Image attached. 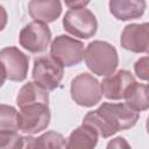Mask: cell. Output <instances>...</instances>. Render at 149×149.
<instances>
[{
    "mask_svg": "<svg viewBox=\"0 0 149 149\" xmlns=\"http://www.w3.org/2000/svg\"><path fill=\"white\" fill-rule=\"evenodd\" d=\"M146 128H147V132H148V134H149V116H148V119H147V123H146Z\"/></svg>",
    "mask_w": 149,
    "mask_h": 149,
    "instance_id": "obj_22",
    "label": "cell"
},
{
    "mask_svg": "<svg viewBox=\"0 0 149 149\" xmlns=\"http://www.w3.org/2000/svg\"><path fill=\"white\" fill-rule=\"evenodd\" d=\"M136 83L134 76L127 70H119L115 73L106 76L101 81L102 94L109 100L126 99L129 90Z\"/></svg>",
    "mask_w": 149,
    "mask_h": 149,
    "instance_id": "obj_11",
    "label": "cell"
},
{
    "mask_svg": "<svg viewBox=\"0 0 149 149\" xmlns=\"http://www.w3.org/2000/svg\"><path fill=\"white\" fill-rule=\"evenodd\" d=\"M126 104L137 112L149 109V85L135 83L126 97Z\"/></svg>",
    "mask_w": 149,
    "mask_h": 149,
    "instance_id": "obj_16",
    "label": "cell"
},
{
    "mask_svg": "<svg viewBox=\"0 0 149 149\" xmlns=\"http://www.w3.org/2000/svg\"><path fill=\"white\" fill-rule=\"evenodd\" d=\"M134 71L141 80L149 81V56L140 57L134 64Z\"/></svg>",
    "mask_w": 149,
    "mask_h": 149,
    "instance_id": "obj_19",
    "label": "cell"
},
{
    "mask_svg": "<svg viewBox=\"0 0 149 149\" xmlns=\"http://www.w3.org/2000/svg\"><path fill=\"white\" fill-rule=\"evenodd\" d=\"M51 41V31L47 23L33 21L26 24L19 35L20 45L31 54L42 52Z\"/></svg>",
    "mask_w": 149,
    "mask_h": 149,
    "instance_id": "obj_9",
    "label": "cell"
},
{
    "mask_svg": "<svg viewBox=\"0 0 149 149\" xmlns=\"http://www.w3.org/2000/svg\"><path fill=\"white\" fill-rule=\"evenodd\" d=\"M2 66V83L8 79L12 81H23L29 69V57L16 47H6L0 51Z\"/></svg>",
    "mask_w": 149,
    "mask_h": 149,
    "instance_id": "obj_8",
    "label": "cell"
},
{
    "mask_svg": "<svg viewBox=\"0 0 149 149\" xmlns=\"http://www.w3.org/2000/svg\"><path fill=\"white\" fill-rule=\"evenodd\" d=\"M139 116V112L127 104L102 102L97 109L86 113L83 123L92 126L100 137L107 139L116 134L119 130L134 127Z\"/></svg>",
    "mask_w": 149,
    "mask_h": 149,
    "instance_id": "obj_1",
    "label": "cell"
},
{
    "mask_svg": "<svg viewBox=\"0 0 149 149\" xmlns=\"http://www.w3.org/2000/svg\"><path fill=\"white\" fill-rule=\"evenodd\" d=\"M129 143L121 136L115 137L114 140H112L111 142H108L107 148H129Z\"/></svg>",
    "mask_w": 149,
    "mask_h": 149,
    "instance_id": "obj_20",
    "label": "cell"
},
{
    "mask_svg": "<svg viewBox=\"0 0 149 149\" xmlns=\"http://www.w3.org/2000/svg\"><path fill=\"white\" fill-rule=\"evenodd\" d=\"M64 30L69 34L87 40L93 37L98 29V21L95 15L90 10L84 8H71L63 17Z\"/></svg>",
    "mask_w": 149,
    "mask_h": 149,
    "instance_id": "obj_4",
    "label": "cell"
},
{
    "mask_svg": "<svg viewBox=\"0 0 149 149\" xmlns=\"http://www.w3.org/2000/svg\"><path fill=\"white\" fill-rule=\"evenodd\" d=\"M16 104L20 108L31 104H49L48 90L37 83L28 81L20 88L16 97Z\"/></svg>",
    "mask_w": 149,
    "mask_h": 149,
    "instance_id": "obj_15",
    "label": "cell"
},
{
    "mask_svg": "<svg viewBox=\"0 0 149 149\" xmlns=\"http://www.w3.org/2000/svg\"><path fill=\"white\" fill-rule=\"evenodd\" d=\"M85 63L94 74L109 76L118 68V51L106 41L90 42L85 51Z\"/></svg>",
    "mask_w": 149,
    "mask_h": 149,
    "instance_id": "obj_2",
    "label": "cell"
},
{
    "mask_svg": "<svg viewBox=\"0 0 149 149\" xmlns=\"http://www.w3.org/2000/svg\"><path fill=\"white\" fill-rule=\"evenodd\" d=\"M99 134L98 132L90 125L83 123L81 126L77 127L70 134L66 143V148H94L98 143Z\"/></svg>",
    "mask_w": 149,
    "mask_h": 149,
    "instance_id": "obj_14",
    "label": "cell"
},
{
    "mask_svg": "<svg viewBox=\"0 0 149 149\" xmlns=\"http://www.w3.org/2000/svg\"><path fill=\"white\" fill-rule=\"evenodd\" d=\"M120 43L128 51L149 54V22L127 24L122 30Z\"/></svg>",
    "mask_w": 149,
    "mask_h": 149,
    "instance_id": "obj_10",
    "label": "cell"
},
{
    "mask_svg": "<svg viewBox=\"0 0 149 149\" xmlns=\"http://www.w3.org/2000/svg\"><path fill=\"white\" fill-rule=\"evenodd\" d=\"M68 141L64 136L54 130H49L34 141V148H66Z\"/></svg>",
    "mask_w": 149,
    "mask_h": 149,
    "instance_id": "obj_18",
    "label": "cell"
},
{
    "mask_svg": "<svg viewBox=\"0 0 149 149\" xmlns=\"http://www.w3.org/2000/svg\"><path fill=\"white\" fill-rule=\"evenodd\" d=\"M28 12L34 21L50 23L56 21L62 13L61 0H30Z\"/></svg>",
    "mask_w": 149,
    "mask_h": 149,
    "instance_id": "obj_12",
    "label": "cell"
},
{
    "mask_svg": "<svg viewBox=\"0 0 149 149\" xmlns=\"http://www.w3.org/2000/svg\"><path fill=\"white\" fill-rule=\"evenodd\" d=\"M50 56L66 68L77 65L85 58L84 43L68 35H58L51 42Z\"/></svg>",
    "mask_w": 149,
    "mask_h": 149,
    "instance_id": "obj_7",
    "label": "cell"
},
{
    "mask_svg": "<svg viewBox=\"0 0 149 149\" xmlns=\"http://www.w3.org/2000/svg\"><path fill=\"white\" fill-rule=\"evenodd\" d=\"M91 0H64L69 8H84L90 3Z\"/></svg>",
    "mask_w": 149,
    "mask_h": 149,
    "instance_id": "obj_21",
    "label": "cell"
},
{
    "mask_svg": "<svg viewBox=\"0 0 149 149\" xmlns=\"http://www.w3.org/2000/svg\"><path fill=\"white\" fill-rule=\"evenodd\" d=\"M111 14L120 21L140 19L146 12V0H109Z\"/></svg>",
    "mask_w": 149,
    "mask_h": 149,
    "instance_id": "obj_13",
    "label": "cell"
},
{
    "mask_svg": "<svg viewBox=\"0 0 149 149\" xmlns=\"http://www.w3.org/2000/svg\"><path fill=\"white\" fill-rule=\"evenodd\" d=\"M64 74V65L51 56H41L34 61L33 80L48 91L56 90Z\"/></svg>",
    "mask_w": 149,
    "mask_h": 149,
    "instance_id": "obj_6",
    "label": "cell"
},
{
    "mask_svg": "<svg viewBox=\"0 0 149 149\" xmlns=\"http://www.w3.org/2000/svg\"><path fill=\"white\" fill-rule=\"evenodd\" d=\"M50 119L49 104H31L20 108L17 113V127L20 132L33 135L47 129Z\"/></svg>",
    "mask_w": 149,
    "mask_h": 149,
    "instance_id": "obj_5",
    "label": "cell"
},
{
    "mask_svg": "<svg viewBox=\"0 0 149 149\" xmlns=\"http://www.w3.org/2000/svg\"><path fill=\"white\" fill-rule=\"evenodd\" d=\"M70 93L72 100L83 107H93L102 97L101 83L90 73H80L71 81Z\"/></svg>",
    "mask_w": 149,
    "mask_h": 149,
    "instance_id": "obj_3",
    "label": "cell"
},
{
    "mask_svg": "<svg viewBox=\"0 0 149 149\" xmlns=\"http://www.w3.org/2000/svg\"><path fill=\"white\" fill-rule=\"evenodd\" d=\"M17 111L13 106L1 104L0 106V132H17Z\"/></svg>",
    "mask_w": 149,
    "mask_h": 149,
    "instance_id": "obj_17",
    "label": "cell"
}]
</instances>
